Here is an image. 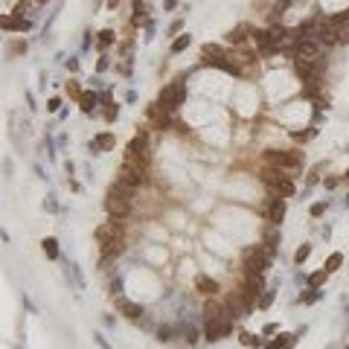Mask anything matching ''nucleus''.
Masks as SVG:
<instances>
[{"instance_id": "1a4fd4ad", "label": "nucleus", "mask_w": 349, "mask_h": 349, "mask_svg": "<svg viewBox=\"0 0 349 349\" xmlns=\"http://www.w3.org/2000/svg\"><path fill=\"white\" fill-rule=\"evenodd\" d=\"M317 44H312V41H300L297 44V58H306V61H317Z\"/></svg>"}, {"instance_id": "412c9836", "label": "nucleus", "mask_w": 349, "mask_h": 349, "mask_svg": "<svg viewBox=\"0 0 349 349\" xmlns=\"http://www.w3.org/2000/svg\"><path fill=\"white\" fill-rule=\"evenodd\" d=\"M204 55H224V50L216 47V44H210V47H204Z\"/></svg>"}, {"instance_id": "cd10ccee", "label": "nucleus", "mask_w": 349, "mask_h": 349, "mask_svg": "<svg viewBox=\"0 0 349 349\" xmlns=\"http://www.w3.org/2000/svg\"><path fill=\"white\" fill-rule=\"evenodd\" d=\"M347 181H349V172H347Z\"/></svg>"}, {"instance_id": "f257e3e1", "label": "nucleus", "mask_w": 349, "mask_h": 349, "mask_svg": "<svg viewBox=\"0 0 349 349\" xmlns=\"http://www.w3.org/2000/svg\"><path fill=\"white\" fill-rule=\"evenodd\" d=\"M119 183H125V186H131V189H137V186H143L146 183V166H140V163H122V169H119V178H116Z\"/></svg>"}, {"instance_id": "20e7f679", "label": "nucleus", "mask_w": 349, "mask_h": 349, "mask_svg": "<svg viewBox=\"0 0 349 349\" xmlns=\"http://www.w3.org/2000/svg\"><path fill=\"white\" fill-rule=\"evenodd\" d=\"M268 250L265 248H250L248 253H245V268L250 271V274H262L265 268H268Z\"/></svg>"}, {"instance_id": "dca6fc26", "label": "nucleus", "mask_w": 349, "mask_h": 349, "mask_svg": "<svg viewBox=\"0 0 349 349\" xmlns=\"http://www.w3.org/2000/svg\"><path fill=\"white\" fill-rule=\"evenodd\" d=\"M116 253H122V239H114V242H105L102 245V256L108 259V256H116Z\"/></svg>"}, {"instance_id": "7ed1b4c3", "label": "nucleus", "mask_w": 349, "mask_h": 349, "mask_svg": "<svg viewBox=\"0 0 349 349\" xmlns=\"http://www.w3.org/2000/svg\"><path fill=\"white\" fill-rule=\"evenodd\" d=\"M125 160H128V163H140V166L149 163V149H146V137H143V134L134 137V140L128 143V149H125Z\"/></svg>"}, {"instance_id": "4468645a", "label": "nucleus", "mask_w": 349, "mask_h": 349, "mask_svg": "<svg viewBox=\"0 0 349 349\" xmlns=\"http://www.w3.org/2000/svg\"><path fill=\"white\" fill-rule=\"evenodd\" d=\"M131 192H134L131 186H125V183H119V181H116V183L108 189V198H128V201H131Z\"/></svg>"}, {"instance_id": "a211bd4d", "label": "nucleus", "mask_w": 349, "mask_h": 349, "mask_svg": "<svg viewBox=\"0 0 349 349\" xmlns=\"http://www.w3.org/2000/svg\"><path fill=\"white\" fill-rule=\"evenodd\" d=\"M239 338H242V344H245V347H259V338H256V335H250V332H242Z\"/></svg>"}, {"instance_id": "f8f14e48", "label": "nucleus", "mask_w": 349, "mask_h": 349, "mask_svg": "<svg viewBox=\"0 0 349 349\" xmlns=\"http://www.w3.org/2000/svg\"><path fill=\"white\" fill-rule=\"evenodd\" d=\"M116 309H119L125 317H131V320L143 315V306H137V303H128V300H122V297H116Z\"/></svg>"}, {"instance_id": "0eeeda50", "label": "nucleus", "mask_w": 349, "mask_h": 349, "mask_svg": "<svg viewBox=\"0 0 349 349\" xmlns=\"http://www.w3.org/2000/svg\"><path fill=\"white\" fill-rule=\"evenodd\" d=\"M105 210L114 216V218H125L131 213V201L128 198H108L105 201Z\"/></svg>"}, {"instance_id": "b1692460", "label": "nucleus", "mask_w": 349, "mask_h": 349, "mask_svg": "<svg viewBox=\"0 0 349 349\" xmlns=\"http://www.w3.org/2000/svg\"><path fill=\"white\" fill-rule=\"evenodd\" d=\"M309 250H312V248H309V245H303V248H300V250H297V256H294V259H297V265H300V262H303V259H306V256H309Z\"/></svg>"}, {"instance_id": "9b49d317", "label": "nucleus", "mask_w": 349, "mask_h": 349, "mask_svg": "<svg viewBox=\"0 0 349 349\" xmlns=\"http://www.w3.org/2000/svg\"><path fill=\"white\" fill-rule=\"evenodd\" d=\"M195 288H198L201 294H207V297H216V294H218V283L210 280V277H195Z\"/></svg>"}, {"instance_id": "2eb2a0df", "label": "nucleus", "mask_w": 349, "mask_h": 349, "mask_svg": "<svg viewBox=\"0 0 349 349\" xmlns=\"http://www.w3.org/2000/svg\"><path fill=\"white\" fill-rule=\"evenodd\" d=\"M93 149H96V151H108V149H114V134H99V137L93 140Z\"/></svg>"}, {"instance_id": "a878e982", "label": "nucleus", "mask_w": 349, "mask_h": 349, "mask_svg": "<svg viewBox=\"0 0 349 349\" xmlns=\"http://www.w3.org/2000/svg\"><path fill=\"white\" fill-rule=\"evenodd\" d=\"M82 108L90 111V108H93V96H82Z\"/></svg>"}, {"instance_id": "f3484780", "label": "nucleus", "mask_w": 349, "mask_h": 349, "mask_svg": "<svg viewBox=\"0 0 349 349\" xmlns=\"http://www.w3.org/2000/svg\"><path fill=\"white\" fill-rule=\"evenodd\" d=\"M3 26H6V29H26L29 23H26V20H12V17H3Z\"/></svg>"}, {"instance_id": "f03ea898", "label": "nucleus", "mask_w": 349, "mask_h": 349, "mask_svg": "<svg viewBox=\"0 0 349 349\" xmlns=\"http://www.w3.org/2000/svg\"><path fill=\"white\" fill-rule=\"evenodd\" d=\"M265 160L271 166H277V169H297V166H303V154L300 151H268Z\"/></svg>"}, {"instance_id": "39448f33", "label": "nucleus", "mask_w": 349, "mask_h": 349, "mask_svg": "<svg viewBox=\"0 0 349 349\" xmlns=\"http://www.w3.org/2000/svg\"><path fill=\"white\" fill-rule=\"evenodd\" d=\"M183 93H186L183 82H172L169 87L160 90V105H163V108H178V105L183 102Z\"/></svg>"}, {"instance_id": "5701e85b", "label": "nucleus", "mask_w": 349, "mask_h": 349, "mask_svg": "<svg viewBox=\"0 0 349 349\" xmlns=\"http://www.w3.org/2000/svg\"><path fill=\"white\" fill-rule=\"evenodd\" d=\"M183 47H189V38H186V35H183V38H178V41L172 44V50H175V52H178V50H183Z\"/></svg>"}, {"instance_id": "393cba45", "label": "nucleus", "mask_w": 349, "mask_h": 349, "mask_svg": "<svg viewBox=\"0 0 349 349\" xmlns=\"http://www.w3.org/2000/svg\"><path fill=\"white\" fill-rule=\"evenodd\" d=\"M111 38H114V32H111V29L99 32V44H111Z\"/></svg>"}, {"instance_id": "423d86ee", "label": "nucleus", "mask_w": 349, "mask_h": 349, "mask_svg": "<svg viewBox=\"0 0 349 349\" xmlns=\"http://www.w3.org/2000/svg\"><path fill=\"white\" fill-rule=\"evenodd\" d=\"M224 335H230V317L207 320V326H204V338H207V341H221Z\"/></svg>"}, {"instance_id": "9d476101", "label": "nucleus", "mask_w": 349, "mask_h": 349, "mask_svg": "<svg viewBox=\"0 0 349 349\" xmlns=\"http://www.w3.org/2000/svg\"><path fill=\"white\" fill-rule=\"evenodd\" d=\"M297 73L306 79V82H315V73H317V61H306V58H297Z\"/></svg>"}, {"instance_id": "aec40b11", "label": "nucleus", "mask_w": 349, "mask_h": 349, "mask_svg": "<svg viewBox=\"0 0 349 349\" xmlns=\"http://www.w3.org/2000/svg\"><path fill=\"white\" fill-rule=\"evenodd\" d=\"M341 262H344V256H341V253H332V256H329V262H326V271H335Z\"/></svg>"}, {"instance_id": "6e6552de", "label": "nucleus", "mask_w": 349, "mask_h": 349, "mask_svg": "<svg viewBox=\"0 0 349 349\" xmlns=\"http://www.w3.org/2000/svg\"><path fill=\"white\" fill-rule=\"evenodd\" d=\"M122 236V227L119 224H114V221H108V224H102L99 230H96V239L105 245V242H114V239H119Z\"/></svg>"}, {"instance_id": "6ab92c4d", "label": "nucleus", "mask_w": 349, "mask_h": 349, "mask_svg": "<svg viewBox=\"0 0 349 349\" xmlns=\"http://www.w3.org/2000/svg\"><path fill=\"white\" fill-rule=\"evenodd\" d=\"M44 248H47V256H50V259H55V256H58V248H55V239H47V242H44Z\"/></svg>"}, {"instance_id": "c85d7f7f", "label": "nucleus", "mask_w": 349, "mask_h": 349, "mask_svg": "<svg viewBox=\"0 0 349 349\" xmlns=\"http://www.w3.org/2000/svg\"><path fill=\"white\" fill-rule=\"evenodd\" d=\"M41 3H44V0H41Z\"/></svg>"}, {"instance_id": "bb28decb", "label": "nucleus", "mask_w": 349, "mask_h": 349, "mask_svg": "<svg viewBox=\"0 0 349 349\" xmlns=\"http://www.w3.org/2000/svg\"><path fill=\"white\" fill-rule=\"evenodd\" d=\"M323 210H326V204H315V207H312V216H320Z\"/></svg>"}, {"instance_id": "4be33fe9", "label": "nucleus", "mask_w": 349, "mask_h": 349, "mask_svg": "<svg viewBox=\"0 0 349 349\" xmlns=\"http://www.w3.org/2000/svg\"><path fill=\"white\" fill-rule=\"evenodd\" d=\"M323 277H326L323 271H317V274H312V280H309V285H312V288H317V285L323 283Z\"/></svg>"}, {"instance_id": "ddd939ff", "label": "nucleus", "mask_w": 349, "mask_h": 349, "mask_svg": "<svg viewBox=\"0 0 349 349\" xmlns=\"http://www.w3.org/2000/svg\"><path fill=\"white\" fill-rule=\"evenodd\" d=\"M283 216H285V201H283V198L277 195V198L271 201V207H268V218L280 224V221H283Z\"/></svg>"}]
</instances>
